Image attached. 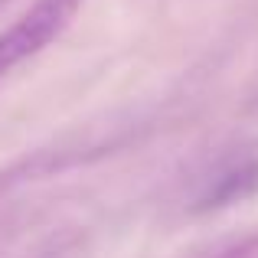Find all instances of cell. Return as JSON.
I'll return each instance as SVG.
<instances>
[{
  "label": "cell",
  "instance_id": "1",
  "mask_svg": "<svg viewBox=\"0 0 258 258\" xmlns=\"http://www.w3.org/2000/svg\"><path fill=\"white\" fill-rule=\"evenodd\" d=\"M82 0H33V7L20 20H13L0 33V82L26 59L39 56L46 46H52L69 23L76 20Z\"/></svg>",
  "mask_w": 258,
  "mask_h": 258
},
{
  "label": "cell",
  "instance_id": "2",
  "mask_svg": "<svg viewBox=\"0 0 258 258\" xmlns=\"http://www.w3.org/2000/svg\"><path fill=\"white\" fill-rule=\"evenodd\" d=\"M219 258H258V239L242 242V245H235V248H229V252H222Z\"/></svg>",
  "mask_w": 258,
  "mask_h": 258
},
{
  "label": "cell",
  "instance_id": "3",
  "mask_svg": "<svg viewBox=\"0 0 258 258\" xmlns=\"http://www.w3.org/2000/svg\"><path fill=\"white\" fill-rule=\"evenodd\" d=\"M0 7H7V4H4V0H0Z\"/></svg>",
  "mask_w": 258,
  "mask_h": 258
},
{
  "label": "cell",
  "instance_id": "4",
  "mask_svg": "<svg viewBox=\"0 0 258 258\" xmlns=\"http://www.w3.org/2000/svg\"><path fill=\"white\" fill-rule=\"evenodd\" d=\"M255 108H258V98H255Z\"/></svg>",
  "mask_w": 258,
  "mask_h": 258
},
{
  "label": "cell",
  "instance_id": "5",
  "mask_svg": "<svg viewBox=\"0 0 258 258\" xmlns=\"http://www.w3.org/2000/svg\"><path fill=\"white\" fill-rule=\"evenodd\" d=\"M4 4H10V0H4Z\"/></svg>",
  "mask_w": 258,
  "mask_h": 258
}]
</instances>
